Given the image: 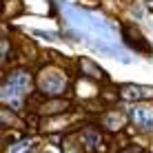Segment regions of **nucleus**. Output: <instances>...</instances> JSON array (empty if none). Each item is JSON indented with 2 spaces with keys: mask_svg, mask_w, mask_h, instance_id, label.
<instances>
[{
  "mask_svg": "<svg viewBox=\"0 0 153 153\" xmlns=\"http://www.w3.org/2000/svg\"><path fill=\"white\" fill-rule=\"evenodd\" d=\"M38 87H40L42 93H47V96H60V93L65 91V87H67V78L62 76L60 71L49 69V71L40 73Z\"/></svg>",
  "mask_w": 153,
  "mask_h": 153,
  "instance_id": "1",
  "label": "nucleus"
},
{
  "mask_svg": "<svg viewBox=\"0 0 153 153\" xmlns=\"http://www.w3.org/2000/svg\"><path fill=\"white\" fill-rule=\"evenodd\" d=\"M129 118H131V122L138 126V129L146 131V133H151V131H153V111H149L146 107H133V109H129Z\"/></svg>",
  "mask_w": 153,
  "mask_h": 153,
  "instance_id": "2",
  "label": "nucleus"
},
{
  "mask_svg": "<svg viewBox=\"0 0 153 153\" xmlns=\"http://www.w3.org/2000/svg\"><path fill=\"white\" fill-rule=\"evenodd\" d=\"M120 96H122V100H131V102H135V100H142V98H151L153 96V87L124 84V87L120 89Z\"/></svg>",
  "mask_w": 153,
  "mask_h": 153,
  "instance_id": "3",
  "label": "nucleus"
},
{
  "mask_svg": "<svg viewBox=\"0 0 153 153\" xmlns=\"http://www.w3.org/2000/svg\"><path fill=\"white\" fill-rule=\"evenodd\" d=\"M82 142H84V149L91 153V151H96L98 146H100V142H102V135H100L96 129H84V133H82Z\"/></svg>",
  "mask_w": 153,
  "mask_h": 153,
  "instance_id": "4",
  "label": "nucleus"
},
{
  "mask_svg": "<svg viewBox=\"0 0 153 153\" xmlns=\"http://www.w3.org/2000/svg\"><path fill=\"white\" fill-rule=\"evenodd\" d=\"M122 122H124V115L122 113H109L107 118H104V126H107L109 131H118L120 126H122Z\"/></svg>",
  "mask_w": 153,
  "mask_h": 153,
  "instance_id": "5",
  "label": "nucleus"
},
{
  "mask_svg": "<svg viewBox=\"0 0 153 153\" xmlns=\"http://www.w3.org/2000/svg\"><path fill=\"white\" fill-rule=\"evenodd\" d=\"M80 67L84 69V73H87V76H91V78H102V71H100V67L93 65V62L87 60V58H82V60H80Z\"/></svg>",
  "mask_w": 153,
  "mask_h": 153,
  "instance_id": "6",
  "label": "nucleus"
},
{
  "mask_svg": "<svg viewBox=\"0 0 153 153\" xmlns=\"http://www.w3.org/2000/svg\"><path fill=\"white\" fill-rule=\"evenodd\" d=\"M67 109V102H58V100H53V102L45 104L42 107V113H58V111H65Z\"/></svg>",
  "mask_w": 153,
  "mask_h": 153,
  "instance_id": "7",
  "label": "nucleus"
},
{
  "mask_svg": "<svg viewBox=\"0 0 153 153\" xmlns=\"http://www.w3.org/2000/svg\"><path fill=\"white\" fill-rule=\"evenodd\" d=\"M29 149H31V140L25 138V140H20L18 144H13V146H11V153H27Z\"/></svg>",
  "mask_w": 153,
  "mask_h": 153,
  "instance_id": "8",
  "label": "nucleus"
},
{
  "mask_svg": "<svg viewBox=\"0 0 153 153\" xmlns=\"http://www.w3.org/2000/svg\"><path fill=\"white\" fill-rule=\"evenodd\" d=\"M33 33H36V36H40V38H47V40H53V38H56V36H53V33H49V31H33Z\"/></svg>",
  "mask_w": 153,
  "mask_h": 153,
  "instance_id": "9",
  "label": "nucleus"
},
{
  "mask_svg": "<svg viewBox=\"0 0 153 153\" xmlns=\"http://www.w3.org/2000/svg\"><path fill=\"white\" fill-rule=\"evenodd\" d=\"M122 153H144V151H142L140 146H126V149H124Z\"/></svg>",
  "mask_w": 153,
  "mask_h": 153,
  "instance_id": "10",
  "label": "nucleus"
},
{
  "mask_svg": "<svg viewBox=\"0 0 153 153\" xmlns=\"http://www.w3.org/2000/svg\"><path fill=\"white\" fill-rule=\"evenodd\" d=\"M7 49H9V47H7V42L2 40V60H4V58H7Z\"/></svg>",
  "mask_w": 153,
  "mask_h": 153,
  "instance_id": "11",
  "label": "nucleus"
}]
</instances>
